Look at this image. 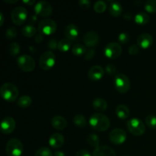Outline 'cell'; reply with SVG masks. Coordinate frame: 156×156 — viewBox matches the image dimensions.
Masks as SVG:
<instances>
[{
    "label": "cell",
    "mask_w": 156,
    "mask_h": 156,
    "mask_svg": "<svg viewBox=\"0 0 156 156\" xmlns=\"http://www.w3.org/2000/svg\"><path fill=\"white\" fill-rule=\"evenodd\" d=\"M123 18H124L125 20H126V21H130V20L133 18L132 13H131V12H126V13L123 15Z\"/></svg>",
    "instance_id": "obj_45"
},
{
    "label": "cell",
    "mask_w": 156,
    "mask_h": 156,
    "mask_svg": "<svg viewBox=\"0 0 156 156\" xmlns=\"http://www.w3.org/2000/svg\"><path fill=\"white\" fill-rule=\"evenodd\" d=\"M115 113L117 117L121 120H125L129 117V110L126 105H119L116 108Z\"/></svg>",
    "instance_id": "obj_23"
},
{
    "label": "cell",
    "mask_w": 156,
    "mask_h": 156,
    "mask_svg": "<svg viewBox=\"0 0 156 156\" xmlns=\"http://www.w3.org/2000/svg\"><path fill=\"white\" fill-rule=\"evenodd\" d=\"M37 33V29L32 24H26L21 29V34L26 37H32L35 36Z\"/></svg>",
    "instance_id": "obj_25"
},
{
    "label": "cell",
    "mask_w": 156,
    "mask_h": 156,
    "mask_svg": "<svg viewBox=\"0 0 156 156\" xmlns=\"http://www.w3.org/2000/svg\"><path fill=\"white\" fill-rule=\"evenodd\" d=\"M17 34H18V31H17V29L15 28V27H10L6 30V31L5 32V36L7 39L9 40H12L14 38L16 37Z\"/></svg>",
    "instance_id": "obj_36"
},
{
    "label": "cell",
    "mask_w": 156,
    "mask_h": 156,
    "mask_svg": "<svg viewBox=\"0 0 156 156\" xmlns=\"http://www.w3.org/2000/svg\"><path fill=\"white\" fill-rule=\"evenodd\" d=\"M64 34L66 37V39L69 40V41H74V40L77 39L79 34V27L75 24H68L64 30Z\"/></svg>",
    "instance_id": "obj_18"
},
{
    "label": "cell",
    "mask_w": 156,
    "mask_h": 156,
    "mask_svg": "<svg viewBox=\"0 0 156 156\" xmlns=\"http://www.w3.org/2000/svg\"><path fill=\"white\" fill-rule=\"evenodd\" d=\"M34 12L37 15L47 18L50 16L53 13V7L48 2L39 1L35 4Z\"/></svg>",
    "instance_id": "obj_11"
},
{
    "label": "cell",
    "mask_w": 156,
    "mask_h": 156,
    "mask_svg": "<svg viewBox=\"0 0 156 156\" xmlns=\"http://www.w3.org/2000/svg\"><path fill=\"white\" fill-rule=\"evenodd\" d=\"M94 55H95V50L93 48L89 49V50H87L86 53H85V59H86V60H91V59H93Z\"/></svg>",
    "instance_id": "obj_40"
},
{
    "label": "cell",
    "mask_w": 156,
    "mask_h": 156,
    "mask_svg": "<svg viewBox=\"0 0 156 156\" xmlns=\"http://www.w3.org/2000/svg\"><path fill=\"white\" fill-rule=\"evenodd\" d=\"M58 43H59V41H57V40L55 39V38H51L50 40H49L48 43H47V47L50 50H56V49H58Z\"/></svg>",
    "instance_id": "obj_38"
},
{
    "label": "cell",
    "mask_w": 156,
    "mask_h": 156,
    "mask_svg": "<svg viewBox=\"0 0 156 156\" xmlns=\"http://www.w3.org/2000/svg\"><path fill=\"white\" fill-rule=\"evenodd\" d=\"M127 136L126 133L123 129L120 128L114 129L109 134V140L113 144L120 145L123 144L126 140Z\"/></svg>",
    "instance_id": "obj_12"
},
{
    "label": "cell",
    "mask_w": 156,
    "mask_h": 156,
    "mask_svg": "<svg viewBox=\"0 0 156 156\" xmlns=\"http://www.w3.org/2000/svg\"><path fill=\"white\" fill-rule=\"evenodd\" d=\"M86 48L84 45L81 44H75L72 47V52L76 56H82L86 53Z\"/></svg>",
    "instance_id": "obj_29"
},
{
    "label": "cell",
    "mask_w": 156,
    "mask_h": 156,
    "mask_svg": "<svg viewBox=\"0 0 156 156\" xmlns=\"http://www.w3.org/2000/svg\"><path fill=\"white\" fill-rule=\"evenodd\" d=\"M5 18H4V15H3V13L2 12H0V26H2L4 23Z\"/></svg>",
    "instance_id": "obj_49"
},
{
    "label": "cell",
    "mask_w": 156,
    "mask_h": 156,
    "mask_svg": "<svg viewBox=\"0 0 156 156\" xmlns=\"http://www.w3.org/2000/svg\"><path fill=\"white\" fill-rule=\"evenodd\" d=\"M5 2L9 3V4H13V3H16L18 0H4Z\"/></svg>",
    "instance_id": "obj_50"
},
{
    "label": "cell",
    "mask_w": 156,
    "mask_h": 156,
    "mask_svg": "<svg viewBox=\"0 0 156 156\" xmlns=\"http://www.w3.org/2000/svg\"><path fill=\"white\" fill-rule=\"evenodd\" d=\"M153 44V37L148 33H144L140 34L137 38V44L142 49L149 48Z\"/></svg>",
    "instance_id": "obj_15"
},
{
    "label": "cell",
    "mask_w": 156,
    "mask_h": 156,
    "mask_svg": "<svg viewBox=\"0 0 156 156\" xmlns=\"http://www.w3.org/2000/svg\"><path fill=\"white\" fill-rule=\"evenodd\" d=\"M56 64V56L52 51H46L41 54L39 59V65L44 70H50Z\"/></svg>",
    "instance_id": "obj_6"
},
{
    "label": "cell",
    "mask_w": 156,
    "mask_h": 156,
    "mask_svg": "<svg viewBox=\"0 0 156 156\" xmlns=\"http://www.w3.org/2000/svg\"><path fill=\"white\" fill-rule=\"evenodd\" d=\"M92 156H117L114 149L108 146H101L96 148Z\"/></svg>",
    "instance_id": "obj_19"
},
{
    "label": "cell",
    "mask_w": 156,
    "mask_h": 156,
    "mask_svg": "<svg viewBox=\"0 0 156 156\" xmlns=\"http://www.w3.org/2000/svg\"><path fill=\"white\" fill-rule=\"evenodd\" d=\"M76 156H91V154L88 152V151L85 150V149H82V150L79 151L76 153Z\"/></svg>",
    "instance_id": "obj_43"
},
{
    "label": "cell",
    "mask_w": 156,
    "mask_h": 156,
    "mask_svg": "<svg viewBox=\"0 0 156 156\" xmlns=\"http://www.w3.org/2000/svg\"><path fill=\"white\" fill-rule=\"evenodd\" d=\"M129 132L134 136H142L146 131V126L141 120L138 118H132L126 123Z\"/></svg>",
    "instance_id": "obj_8"
},
{
    "label": "cell",
    "mask_w": 156,
    "mask_h": 156,
    "mask_svg": "<svg viewBox=\"0 0 156 156\" xmlns=\"http://www.w3.org/2000/svg\"><path fill=\"white\" fill-rule=\"evenodd\" d=\"M71 41L68 39H62L58 43V50L61 52H66L71 48Z\"/></svg>",
    "instance_id": "obj_30"
},
{
    "label": "cell",
    "mask_w": 156,
    "mask_h": 156,
    "mask_svg": "<svg viewBox=\"0 0 156 156\" xmlns=\"http://www.w3.org/2000/svg\"><path fill=\"white\" fill-rule=\"evenodd\" d=\"M105 72L108 75H115L117 72V69L114 64H108L105 67Z\"/></svg>",
    "instance_id": "obj_39"
},
{
    "label": "cell",
    "mask_w": 156,
    "mask_h": 156,
    "mask_svg": "<svg viewBox=\"0 0 156 156\" xmlns=\"http://www.w3.org/2000/svg\"><path fill=\"white\" fill-rule=\"evenodd\" d=\"M104 75H105L104 69L101 66L98 65L93 66L91 68H90L88 73V76L89 79L94 81V82L101 80L104 77Z\"/></svg>",
    "instance_id": "obj_16"
},
{
    "label": "cell",
    "mask_w": 156,
    "mask_h": 156,
    "mask_svg": "<svg viewBox=\"0 0 156 156\" xmlns=\"http://www.w3.org/2000/svg\"><path fill=\"white\" fill-rule=\"evenodd\" d=\"M105 56L109 59H117L122 54V47L118 43L111 42L107 44L104 49Z\"/></svg>",
    "instance_id": "obj_10"
},
{
    "label": "cell",
    "mask_w": 156,
    "mask_h": 156,
    "mask_svg": "<svg viewBox=\"0 0 156 156\" xmlns=\"http://www.w3.org/2000/svg\"><path fill=\"white\" fill-rule=\"evenodd\" d=\"M146 125L150 129H156V115L155 114H149L145 119Z\"/></svg>",
    "instance_id": "obj_32"
},
{
    "label": "cell",
    "mask_w": 156,
    "mask_h": 156,
    "mask_svg": "<svg viewBox=\"0 0 156 156\" xmlns=\"http://www.w3.org/2000/svg\"><path fill=\"white\" fill-rule=\"evenodd\" d=\"M92 106L95 111L103 112L108 108V103L102 98H96L92 102Z\"/></svg>",
    "instance_id": "obj_22"
},
{
    "label": "cell",
    "mask_w": 156,
    "mask_h": 156,
    "mask_svg": "<svg viewBox=\"0 0 156 156\" xmlns=\"http://www.w3.org/2000/svg\"><path fill=\"white\" fill-rule=\"evenodd\" d=\"M15 126H16V123L13 117H4L2 119L0 124V129H1L2 133L4 134H10L15 130Z\"/></svg>",
    "instance_id": "obj_13"
},
{
    "label": "cell",
    "mask_w": 156,
    "mask_h": 156,
    "mask_svg": "<svg viewBox=\"0 0 156 156\" xmlns=\"http://www.w3.org/2000/svg\"><path fill=\"white\" fill-rule=\"evenodd\" d=\"M145 10L149 13H156V0H149L145 3Z\"/></svg>",
    "instance_id": "obj_33"
},
{
    "label": "cell",
    "mask_w": 156,
    "mask_h": 156,
    "mask_svg": "<svg viewBox=\"0 0 156 156\" xmlns=\"http://www.w3.org/2000/svg\"><path fill=\"white\" fill-rule=\"evenodd\" d=\"M49 145L53 149H59L63 146L65 143V138L60 133H53L49 138Z\"/></svg>",
    "instance_id": "obj_17"
},
{
    "label": "cell",
    "mask_w": 156,
    "mask_h": 156,
    "mask_svg": "<svg viewBox=\"0 0 156 156\" xmlns=\"http://www.w3.org/2000/svg\"><path fill=\"white\" fill-rule=\"evenodd\" d=\"M123 12L122 5L119 2L111 1L109 5V12L112 16L119 17Z\"/></svg>",
    "instance_id": "obj_21"
},
{
    "label": "cell",
    "mask_w": 156,
    "mask_h": 156,
    "mask_svg": "<svg viewBox=\"0 0 156 156\" xmlns=\"http://www.w3.org/2000/svg\"><path fill=\"white\" fill-rule=\"evenodd\" d=\"M123 156H130V155H123Z\"/></svg>",
    "instance_id": "obj_51"
},
{
    "label": "cell",
    "mask_w": 156,
    "mask_h": 156,
    "mask_svg": "<svg viewBox=\"0 0 156 156\" xmlns=\"http://www.w3.org/2000/svg\"><path fill=\"white\" fill-rule=\"evenodd\" d=\"M27 18V11L23 6H18L12 10L11 13V19L16 25H21Z\"/></svg>",
    "instance_id": "obj_9"
},
{
    "label": "cell",
    "mask_w": 156,
    "mask_h": 156,
    "mask_svg": "<svg viewBox=\"0 0 156 156\" xmlns=\"http://www.w3.org/2000/svg\"><path fill=\"white\" fill-rule=\"evenodd\" d=\"M51 125L57 130H62L67 126V121L63 117L59 115L54 116L51 120Z\"/></svg>",
    "instance_id": "obj_20"
},
{
    "label": "cell",
    "mask_w": 156,
    "mask_h": 156,
    "mask_svg": "<svg viewBox=\"0 0 156 156\" xmlns=\"http://www.w3.org/2000/svg\"><path fill=\"white\" fill-rule=\"evenodd\" d=\"M114 86L117 91L120 93H126L130 88L129 78L124 74H117L114 78Z\"/></svg>",
    "instance_id": "obj_7"
},
{
    "label": "cell",
    "mask_w": 156,
    "mask_h": 156,
    "mask_svg": "<svg viewBox=\"0 0 156 156\" xmlns=\"http://www.w3.org/2000/svg\"><path fill=\"white\" fill-rule=\"evenodd\" d=\"M89 124L94 130L103 132L108 129L111 125V122L106 115L101 113H96L90 117Z\"/></svg>",
    "instance_id": "obj_1"
},
{
    "label": "cell",
    "mask_w": 156,
    "mask_h": 156,
    "mask_svg": "<svg viewBox=\"0 0 156 156\" xmlns=\"http://www.w3.org/2000/svg\"><path fill=\"white\" fill-rule=\"evenodd\" d=\"M37 20V18L36 15H31V16L30 17V19H29V21H30V24H32V25H33V24L36 22Z\"/></svg>",
    "instance_id": "obj_47"
},
{
    "label": "cell",
    "mask_w": 156,
    "mask_h": 156,
    "mask_svg": "<svg viewBox=\"0 0 156 156\" xmlns=\"http://www.w3.org/2000/svg\"><path fill=\"white\" fill-rule=\"evenodd\" d=\"M79 5L80 6V8H82V9H88L91 6V2L89 0H80L79 2Z\"/></svg>",
    "instance_id": "obj_42"
},
{
    "label": "cell",
    "mask_w": 156,
    "mask_h": 156,
    "mask_svg": "<svg viewBox=\"0 0 156 156\" xmlns=\"http://www.w3.org/2000/svg\"><path fill=\"white\" fill-rule=\"evenodd\" d=\"M17 64L22 71L30 73L35 69L36 62L34 59L28 54H23L17 58Z\"/></svg>",
    "instance_id": "obj_4"
},
{
    "label": "cell",
    "mask_w": 156,
    "mask_h": 156,
    "mask_svg": "<svg viewBox=\"0 0 156 156\" xmlns=\"http://www.w3.org/2000/svg\"><path fill=\"white\" fill-rule=\"evenodd\" d=\"M53 156H66V154L64 153L62 151H56V152H55L54 155Z\"/></svg>",
    "instance_id": "obj_48"
},
{
    "label": "cell",
    "mask_w": 156,
    "mask_h": 156,
    "mask_svg": "<svg viewBox=\"0 0 156 156\" xmlns=\"http://www.w3.org/2000/svg\"><path fill=\"white\" fill-rule=\"evenodd\" d=\"M24 152V146L18 139L12 138L8 141L5 152L8 156H21Z\"/></svg>",
    "instance_id": "obj_3"
},
{
    "label": "cell",
    "mask_w": 156,
    "mask_h": 156,
    "mask_svg": "<svg viewBox=\"0 0 156 156\" xmlns=\"http://www.w3.org/2000/svg\"><path fill=\"white\" fill-rule=\"evenodd\" d=\"M86 142L90 146L94 148H98L100 144V139L99 136L95 133H90L87 136Z\"/></svg>",
    "instance_id": "obj_26"
},
{
    "label": "cell",
    "mask_w": 156,
    "mask_h": 156,
    "mask_svg": "<svg viewBox=\"0 0 156 156\" xmlns=\"http://www.w3.org/2000/svg\"><path fill=\"white\" fill-rule=\"evenodd\" d=\"M83 41L88 47H95L99 42V34L95 30H89L84 35Z\"/></svg>",
    "instance_id": "obj_14"
},
{
    "label": "cell",
    "mask_w": 156,
    "mask_h": 156,
    "mask_svg": "<svg viewBox=\"0 0 156 156\" xmlns=\"http://www.w3.org/2000/svg\"><path fill=\"white\" fill-rule=\"evenodd\" d=\"M32 103V99L30 96L28 95H23L18 98V107L21 108H27L29 106H30Z\"/></svg>",
    "instance_id": "obj_28"
},
{
    "label": "cell",
    "mask_w": 156,
    "mask_h": 156,
    "mask_svg": "<svg viewBox=\"0 0 156 156\" xmlns=\"http://www.w3.org/2000/svg\"><path fill=\"white\" fill-rule=\"evenodd\" d=\"M149 15L144 12H138L134 17V21L139 25H146L149 23Z\"/></svg>",
    "instance_id": "obj_24"
},
{
    "label": "cell",
    "mask_w": 156,
    "mask_h": 156,
    "mask_svg": "<svg viewBox=\"0 0 156 156\" xmlns=\"http://www.w3.org/2000/svg\"><path fill=\"white\" fill-rule=\"evenodd\" d=\"M22 2L24 3L25 5H33L36 2H35L34 0H23Z\"/></svg>",
    "instance_id": "obj_46"
},
{
    "label": "cell",
    "mask_w": 156,
    "mask_h": 156,
    "mask_svg": "<svg viewBox=\"0 0 156 156\" xmlns=\"http://www.w3.org/2000/svg\"><path fill=\"white\" fill-rule=\"evenodd\" d=\"M140 51V47L138 45H136V44H133L129 47V53L131 56H135Z\"/></svg>",
    "instance_id": "obj_41"
},
{
    "label": "cell",
    "mask_w": 156,
    "mask_h": 156,
    "mask_svg": "<svg viewBox=\"0 0 156 156\" xmlns=\"http://www.w3.org/2000/svg\"><path fill=\"white\" fill-rule=\"evenodd\" d=\"M0 94L2 98L7 102H14L18 98L19 91L15 84L7 82L2 85Z\"/></svg>",
    "instance_id": "obj_2"
},
{
    "label": "cell",
    "mask_w": 156,
    "mask_h": 156,
    "mask_svg": "<svg viewBox=\"0 0 156 156\" xmlns=\"http://www.w3.org/2000/svg\"><path fill=\"white\" fill-rule=\"evenodd\" d=\"M20 50H21V47H20L18 43L12 42V44L9 45V51L12 56H16L17 55L19 54Z\"/></svg>",
    "instance_id": "obj_31"
},
{
    "label": "cell",
    "mask_w": 156,
    "mask_h": 156,
    "mask_svg": "<svg viewBox=\"0 0 156 156\" xmlns=\"http://www.w3.org/2000/svg\"><path fill=\"white\" fill-rule=\"evenodd\" d=\"M107 9V4L104 1H98L94 5V10L97 13H103Z\"/></svg>",
    "instance_id": "obj_34"
},
{
    "label": "cell",
    "mask_w": 156,
    "mask_h": 156,
    "mask_svg": "<svg viewBox=\"0 0 156 156\" xmlns=\"http://www.w3.org/2000/svg\"><path fill=\"white\" fill-rule=\"evenodd\" d=\"M73 121L74 123V124L76 126H77L78 127L84 128L87 126L86 118L82 114H78L76 115H75L73 119Z\"/></svg>",
    "instance_id": "obj_27"
},
{
    "label": "cell",
    "mask_w": 156,
    "mask_h": 156,
    "mask_svg": "<svg viewBox=\"0 0 156 156\" xmlns=\"http://www.w3.org/2000/svg\"><path fill=\"white\" fill-rule=\"evenodd\" d=\"M57 24L53 20L50 18H44L39 22L37 30L43 35H51L56 32Z\"/></svg>",
    "instance_id": "obj_5"
},
{
    "label": "cell",
    "mask_w": 156,
    "mask_h": 156,
    "mask_svg": "<svg viewBox=\"0 0 156 156\" xmlns=\"http://www.w3.org/2000/svg\"><path fill=\"white\" fill-rule=\"evenodd\" d=\"M118 41L120 44H126L129 42V36L128 34L123 32V33H120L118 35Z\"/></svg>",
    "instance_id": "obj_37"
},
{
    "label": "cell",
    "mask_w": 156,
    "mask_h": 156,
    "mask_svg": "<svg viewBox=\"0 0 156 156\" xmlns=\"http://www.w3.org/2000/svg\"><path fill=\"white\" fill-rule=\"evenodd\" d=\"M34 40H35V41H36L37 43L40 44V43L42 42L43 40H44V35L41 34L39 33V34H38L35 35Z\"/></svg>",
    "instance_id": "obj_44"
},
{
    "label": "cell",
    "mask_w": 156,
    "mask_h": 156,
    "mask_svg": "<svg viewBox=\"0 0 156 156\" xmlns=\"http://www.w3.org/2000/svg\"><path fill=\"white\" fill-rule=\"evenodd\" d=\"M52 151L47 147H41L35 152L34 156H53Z\"/></svg>",
    "instance_id": "obj_35"
}]
</instances>
